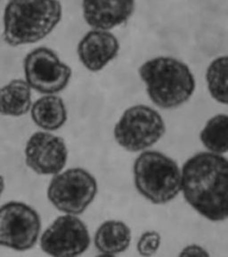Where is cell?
Here are the masks:
<instances>
[{
  "mask_svg": "<svg viewBox=\"0 0 228 257\" xmlns=\"http://www.w3.org/2000/svg\"><path fill=\"white\" fill-rule=\"evenodd\" d=\"M200 140L209 152L219 155L227 153V114L219 113L210 118L200 132Z\"/></svg>",
  "mask_w": 228,
  "mask_h": 257,
  "instance_id": "16",
  "label": "cell"
},
{
  "mask_svg": "<svg viewBox=\"0 0 228 257\" xmlns=\"http://www.w3.org/2000/svg\"><path fill=\"white\" fill-rule=\"evenodd\" d=\"M164 120L159 112L144 104L127 109L114 127V138L121 148L129 152L149 149L163 137Z\"/></svg>",
  "mask_w": 228,
  "mask_h": 257,
  "instance_id": "5",
  "label": "cell"
},
{
  "mask_svg": "<svg viewBox=\"0 0 228 257\" xmlns=\"http://www.w3.org/2000/svg\"><path fill=\"white\" fill-rule=\"evenodd\" d=\"M160 243L161 237L159 233L154 230L145 231L137 242V252L143 256H152L160 248Z\"/></svg>",
  "mask_w": 228,
  "mask_h": 257,
  "instance_id": "18",
  "label": "cell"
},
{
  "mask_svg": "<svg viewBox=\"0 0 228 257\" xmlns=\"http://www.w3.org/2000/svg\"><path fill=\"white\" fill-rule=\"evenodd\" d=\"M5 189V181L4 178L0 175V197L2 196V194H3V191H4Z\"/></svg>",
  "mask_w": 228,
  "mask_h": 257,
  "instance_id": "20",
  "label": "cell"
},
{
  "mask_svg": "<svg viewBox=\"0 0 228 257\" xmlns=\"http://www.w3.org/2000/svg\"><path fill=\"white\" fill-rule=\"evenodd\" d=\"M32 108V88L26 80H13L0 88V113L22 116Z\"/></svg>",
  "mask_w": 228,
  "mask_h": 257,
  "instance_id": "15",
  "label": "cell"
},
{
  "mask_svg": "<svg viewBox=\"0 0 228 257\" xmlns=\"http://www.w3.org/2000/svg\"><path fill=\"white\" fill-rule=\"evenodd\" d=\"M135 6L136 0H83L82 11L90 27L109 31L128 22Z\"/></svg>",
  "mask_w": 228,
  "mask_h": 257,
  "instance_id": "12",
  "label": "cell"
},
{
  "mask_svg": "<svg viewBox=\"0 0 228 257\" xmlns=\"http://www.w3.org/2000/svg\"><path fill=\"white\" fill-rule=\"evenodd\" d=\"M41 221L36 210L21 202H9L0 207V245L25 251L35 245Z\"/></svg>",
  "mask_w": 228,
  "mask_h": 257,
  "instance_id": "7",
  "label": "cell"
},
{
  "mask_svg": "<svg viewBox=\"0 0 228 257\" xmlns=\"http://www.w3.org/2000/svg\"><path fill=\"white\" fill-rule=\"evenodd\" d=\"M26 81L31 88L46 95H55L67 87L72 69L59 59L50 48L40 47L32 50L24 63Z\"/></svg>",
  "mask_w": 228,
  "mask_h": 257,
  "instance_id": "8",
  "label": "cell"
},
{
  "mask_svg": "<svg viewBox=\"0 0 228 257\" xmlns=\"http://www.w3.org/2000/svg\"><path fill=\"white\" fill-rule=\"evenodd\" d=\"M137 191L155 205H165L181 191V171L172 158L158 151H144L133 167Z\"/></svg>",
  "mask_w": 228,
  "mask_h": 257,
  "instance_id": "4",
  "label": "cell"
},
{
  "mask_svg": "<svg viewBox=\"0 0 228 257\" xmlns=\"http://www.w3.org/2000/svg\"><path fill=\"white\" fill-rule=\"evenodd\" d=\"M141 80L151 100L162 109H174L191 98L195 80L186 64L173 57L159 56L142 64Z\"/></svg>",
  "mask_w": 228,
  "mask_h": 257,
  "instance_id": "3",
  "label": "cell"
},
{
  "mask_svg": "<svg viewBox=\"0 0 228 257\" xmlns=\"http://www.w3.org/2000/svg\"><path fill=\"white\" fill-rule=\"evenodd\" d=\"M88 228L76 215L58 217L40 237V246L52 256H77L88 248Z\"/></svg>",
  "mask_w": 228,
  "mask_h": 257,
  "instance_id": "9",
  "label": "cell"
},
{
  "mask_svg": "<svg viewBox=\"0 0 228 257\" xmlns=\"http://www.w3.org/2000/svg\"><path fill=\"white\" fill-rule=\"evenodd\" d=\"M208 92L216 102L228 105V56L210 63L206 72Z\"/></svg>",
  "mask_w": 228,
  "mask_h": 257,
  "instance_id": "17",
  "label": "cell"
},
{
  "mask_svg": "<svg viewBox=\"0 0 228 257\" xmlns=\"http://www.w3.org/2000/svg\"><path fill=\"white\" fill-rule=\"evenodd\" d=\"M68 159L64 140L51 133H34L25 147V161L28 167L40 175L61 173Z\"/></svg>",
  "mask_w": 228,
  "mask_h": 257,
  "instance_id": "10",
  "label": "cell"
},
{
  "mask_svg": "<svg viewBox=\"0 0 228 257\" xmlns=\"http://www.w3.org/2000/svg\"><path fill=\"white\" fill-rule=\"evenodd\" d=\"M97 194L95 177L82 168L57 173L49 183L48 197L63 213L78 215L84 213Z\"/></svg>",
  "mask_w": 228,
  "mask_h": 257,
  "instance_id": "6",
  "label": "cell"
},
{
  "mask_svg": "<svg viewBox=\"0 0 228 257\" xmlns=\"http://www.w3.org/2000/svg\"><path fill=\"white\" fill-rule=\"evenodd\" d=\"M95 245L103 254L115 255L123 253L131 242V230L121 221H104L96 230Z\"/></svg>",
  "mask_w": 228,
  "mask_h": 257,
  "instance_id": "13",
  "label": "cell"
},
{
  "mask_svg": "<svg viewBox=\"0 0 228 257\" xmlns=\"http://www.w3.org/2000/svg\"><path fill=\"white\" fill-rule=\"evenodd\" d=\"M119 50V40L112 32L94 29L80 40L77 52L88 71L99 72L116 57Z\"/></svg>",
  "mask_w": 228,
  "mask_h": 257,
  "instance_id": "11",
  "label": "cell"
},
{
  "mask_svg": "<svg viewBox=\"0 0 228 257\" xmlns=\"http://www.w3.org/2000/svg\"><path fill=\"white\" fill-rule=\"evenodd\" d=\"M181 190L192 208L210 221L228 219V159L219 154L198 153L184 163Z\"/></svg>",
  "mask_w": 228,
  "mask_h": 257,
  "instance_id": "1",
  "label": "cell"
},
{
  "mask_svg": "<svg viewBox=\"0 0 228 257\" xmlns=\"http://www.w3.org/2000/svg\"><path fill=\"white\" fill-rule=\"evenodd\" d=\"M180 255H201L208 256L209 253L206 249L198 245H189L182 249Z\"/></svg>",
  "mask_w": 228,
  "mask_h": 257,
  "instance_id": "19",
  "label": "cell"
},
{
  "mask_svg": "<svg viewBox=\"0 0 228 257\" xmlns=\"http://www.w3.org/2000/svg\"><path fill=\"white\" fill-rule=\"evenodd\" d=\"M32 118L40 128L56 131L67 120V110L60 96L46 95L32 104Z\"/></svg>",
  "mask_w": 228,
  "mask_h": 257,
  "instance_id": "14",
  "label": "cell"
},
{
  "mask_svg": "<svg viewBox=\"0 0 228 257\" xmlns=\"http://www.w3.org/2000/svg\"><path fill=\"white\" fill-rule=\"evenodd\" d=\"M62 17L59 0H9L3 16V40L11 47L36 43L55 30Z\"/></svg>",
  "mask_w": 228,
  "mask_h": 257,
  "instance_id": "2",
  "label": "cell"
}]
</instances>
